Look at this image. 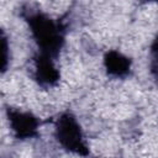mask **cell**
Masks as SVG:
<instances>
[{"instance_id":"5b68a950","label":"cell","mask_w":158,"mask_h":158,"mask_svg":"<svg viewBox=\"0 0 158 158\" xmlns=\"http://www.w3.org/2000/svg\"><path fill=\"white\" fill-rule=\"evenodd\" d=\"M104 67L109 77L116 79H123L130 75L132 62L123 53L116 49H110L104 56Z\"/></svg>"},{"instance_id":"277c9868","label":"cell","mask_w":158,"mask_h":158,"mask_svg":"<svg viewBox=\"0 0 158 158\" xmlns=\"http://www.w3.org/2000/svg\"><path fill=\"white\" fill-rule=\"evenodd\" d=\"M54 60L56 59L41 53H37L33 58V64H35L33 78L36 83L43 89L52 88L57 85L59 81L60 73L56 67Z\"/></svg>"},{"instance_id":"52a82bcc","label":"cell","mask_w":158,"mask_h":158,"mask_svg":"<svg viewBox=\"0 0 158 158\" xmlns=\"http://www.w3.org/2000/svg\"><path fill=\"white\" fill-rule=\"evenodd\" d=\"M1 48H2V60H1V72L4 73L6 69H7V64H9V54H7V51H9V44H7V38L4 33V31L1 32Z\"/></svg>"},{"instance_id":"7a4b0ae2","label":"cell","mask_w":158,"mask_h":158,"mask_svg":"<svg viewBox=\"0 0 158 158\" xmlns=\"http://www.w3.org/2000/svg\"><path fill=\"white\" fill-rule=\"evenodd\" d=\"M54 137L59 146L67 152L81 157L89 156V146L81 126L72 112H62L57 117L54 122Z\"/></svg>"},{"instance_id":"8992f818","label":"cell","mask_w":158,"mask_h":158,"mask_svg":"<svg viewBox=\"0 0 158 158\" xmlns=\"http://www.w3.org/2000/svg\"><path fill=\"white\" fill-rule=\"evenodd\" d=\"M149 54H151L149 69H151V73H152L154 80L157 81V85H158V44L157 43L152 42Z\"/></svg>"},{"instance_id":"6da1fadb","label":"cell","mask_w":158,"mask_h":158,"mask_svg":"<svg viewBox=\"0 0 158 158\" xmlns=\"http://www.w3.org/2000/svg\"><path fill=\"white\" fill-rule=\"evenodd\" d=\"M23 19L28 23L32 38L38 53L56 59L65 42V27L59 20H54L41 10H25Z\"/></svg>"},{"instance_id":"3957f363","label":"cell","mask_w":158,"mask_h":158,"mask_svg":"<svg viewBox=\"0 0 158 158\" xmlns=\"http://www.w3.org/2000/svg\"><path fill=\"white\" fill-rule=\"evenodd\" d=\"M10 127L19 139H30L38 136L40 120L30 111H21L14 107L6 109Z\"/></svg>"}]
</instances>
